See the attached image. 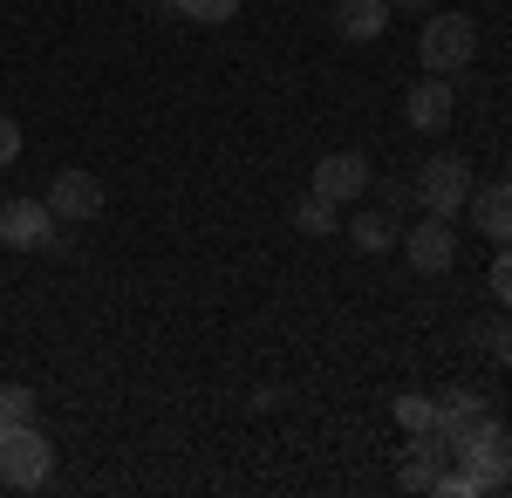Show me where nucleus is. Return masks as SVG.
I'll return each instance as SVG.
<instances>
[{
  "label": "nucleus",
  "instance_id": "nucleus-21",
  "mask_svg": "<svg viewBox=\"0 0 512 498\" xmlns=\"http://www.w3.org/2000/svg\"><path fill=\"white\" fill-rule=\"evenodd\" d=\"M14 157H21V123L0 116V164H14Z\"/></svg>",
  "mask_w": 512,
  "mask_h": 498
},
{
  "label": "nucleus",
  "instance_id": "nucleus-10",
  "mask_svg": "<svg viewBox=\"0 0 512 498\" xmlns=\"http://www.w3.org/2000/svg\"><path fill=\"white\" fill-rule=\"evenodd\" d=\"M48 212H55V219H96V212H103V185H96V171H55V185H48Z\"/></svg>",
  "mask_w": 512,
  "mask_h": 498
},
{
  "label": "nucleus",
  "instance_id": "nucleus-16",
  "mask_svg": "<svg viewBox=\"0 0 512 498\" xmlns=\"http://www.w3.org/2000/svg\"><path fill=\"white\" fill-rule=\"evenodd\" d=\"M390 410H396V423H403V430H437V403H431V396H417V389H403Z\"/></svg>",
  "mask_w": 512,
  "mask_h": 498
},
{
  "label": "nucleus",
  "instance_id": "nucleus-24",
  "mask_svg": "<svg viewBox=\"0 0 512 498\" xmlns=\"http://www.w3.org/2000/svg\"><path fill=\"white\" fill-rule=\"evenodd\" d=\"M164 7H171V0H164Z\"/></svg>",
  "mask_w": 512,
  "mask_h": 498
},
{
  "label": "nucleus",
  "instance_id": "nucleus-1",
  "mask_svg": "<svg viewBox=\"0 0 512 498\" xmlns=\"http://www.w3.org/2000/svg\"><path fill=\"white\" fill-rule=\"evenodd\" d=\"M417 55H424L431 76H458V69H472L478 21H472V14H451V7H431V14H424V35H417Z\"/></svg>",
  "mask_w": 512,
  "mask_h": 498
},
{
  "label": "nucleus",
  "instance_id": "nucleus-3",
  "mask_svg": "<svg viewBox=\"0 0 512 498\" xmlns=\"http://www.w3.org/2000/svg\"><path fill=\"white\" fill-rule=\"evenodd\" d=\"M451 464L472 478V492H499V485L512 478V430H506L499 417H485V423H478V437H472V444H465Z\"/></svg>",
  "mask_w": 512,
  "mask_h": 498
},
{
  "label": "nucleus",
  "instance_id": "nucleus-18",
  "mask_svg": "<svg viewBox=\"0 0 512 498\" xmlns=\"http://www.w3.org/2000/svg\"><path fill=\"white\" fill-rule=\"evenodd\" d=\"M35 417V396L21 383H0V430H14V423H28Z\"/></svg>",
  "mask_w": 512,
  "mask_h": 498
},
{
  "label": "nucleus",
  "instance_id": "nucleus-11",
  "mask_svg": "<svg viewBox=\"0 0 512 498\" xmlns=\"http://www.w3.org/2000/svg\"><path fill=\"white\" fill-rule=\"evenodd\" d=\"M465 212H472V226L485 232L492 246H512V178H499V185H485V192L472 185V198H465Z\"/></svg>",
  "mask_w": 512,
  "mask_h": 498
},
{
  "label": "nucleus",
  "instance_id": "nucleus-22",
  "mask_svg": "<svg viewBox=\"0 0 512 498\" xmlns=\"http://www.w3.org/2000/svg\"><path fill=\"white\" fill-rule=\"evenodd\" d=\"M417 198V185H383V212H396V205H410Z\"/></svg>",
  "mask_w": 512,
  "mask_h": 498
},
{
  "label": "nucleus",
  "instance_id": "nucleus-14",
  "mask_svg": "<svg viewBox=\"0 0 512 498\" xmlns=\"http://www.w3.org/2000/svg\"><path fill=\"white\" fill-rule=\"evenodd\" d=\"M349 239H355V253H390V246H396L390 212H355V219H349Z\"/></svg>",
  "mask_w": 512,
  "mask_h": 498
},
{
  "label": "nucleus",
  "instance_id": "nucleus-6",
  "mask_svg": "<svg viewBox=\"0 0 512 498\" xmlns=\"http://www.w3.org/2000/svg\"><path fill=\"white\" fill-rule=\"evenodd\" d=\"M431 403H437V437H444V451H451V458L478 437V423L492 417L478 389H444V396H431Z\"/></svg>",
  "mask_w": 512,
  "mask_h": 498
},
{
  "label": "nucleus",
  "instance_id": "nucleus-2",
  "mask_svg": "<svg viewBox=\"0 0 512 498\" xmlns=\"http://www.w3.org/2000/svg\"><path fill=\"white\" fill-rule=\"evenodd\" d=\"M48 471H55V444L41 437L35 423L0 430V485H7V492H41Z\"/></svg>",
  "mask_w": 512,
  "mask_h": 498
},
{
  "label": "nucleus",
  "instance_id": "nucleus-17",
  "mask_svg": "<svg viewBox=\"0 0 512 498\" xmlns=\"http://www.w3.org/2000/svg\"><path fill=\"white\" fill-rule=\"evenodd\" d=\"M171 7H178L185 21H198V28H226L239 14V0H171Z\"/></svg>",
  "mask_w": 512,
  "mask_h": 498
},
{
  "label": "nucleus",
  "instance_id": "nucleus-12",
  "mask_svg": "<svg viewBox=\"0 0 512 498\" xmlns=\"http://www.w3.org/2000/svg\"><path fill=\"white\" fill-rule=\"evenodd\" d=\"M451 110H458V96H451V82H444V76H424L417 89H410V103H403L410 130H424V137H437V130L451 123Z\"/></svg>",
  "mask_w": 512,
  "mask_h": 498
},
{
  "label": "nucleus",
  "instance_id": "nucleus-15",
  "mask_svg": "<svg viewBox=\"0 0 512 498\" xmlns=\"http://www.w3.org/2000/svg\"><path fill=\"white\" fill-rule=\"evenodd\" d=\"M294 232H308V239H321V232H335V198L308 192L301 205H294Z\"/></svg>",
  "mask_w": 512,
  "mask_h": 498
},
{
  "label": "nucleus",
  "instance_id": "nucleus-9",
  "mask_svg": "<svg viewBox=\"0 0 512 498\" xmlns=\"http://www.w3.org/2000/svg\"><path fill=\"white\" fill-rule=\"evenodd\" d=\"M315 192L335 198V205H342V198H362L369 192V157L362 151H328L315 164Z\"/></svg>",
  "mask_w": 512,
  "mask_h": 498
},
{
  "label": "nucleus",
  "instance_id": "nucleus-8",
  "mask_svg": "<svg viewBox=\"0 0 512 498\" xmlns=\"http://www.w3.org/2000/svg\"><path fill=\"white\" fill-rule=\"evenodd\" d=\"M444 464H451L444 437H437V430H410V451L396 464V478H403V492H437V471H444Z\"/></svg>",
  "mask_w": 512,
  "mask_h": 498
},
{
  "label": "nucleus",
  "instance_id": "nucleus-19",
  "mask_svg": "<svg viewBox=\"0 0 512 498\" xmlns=\"http://www.w3.org/2000/svg\"><path fill=\"white\" fill-rule=\"evenodd\" d=\"M478 342H485V355H492L499 369H512V314H506V321H485Z\"/></svg>",
  "mask_w": 512,
  "mask_h": 498
},
{
  "label": "nucleus",
  "instance_id": "nucleus-13",
  "mask_svg": "<svg viewBox=\"0 0 512 498\" xmlns=\"http://www.w3.org/2000/svg\"><path fill=\"white\" fill-rule=\"evenodd\" d=\"M390 28V0H342L335 7V35L342 41H376Z\"/></svg>",
  "mask_w": 512,
  "mask_h": 498
},
{
  "label": "nucleus",
  "instance_id": "nucleus-5",
  "mask_svg": "<svg viewBox=\"0 0 512 498\" xmlns=\"http://www.w3.org/2000/svg\"><path fill=\"white\" fill-rule=\"evenodd\" d=\"M0 246H14V253L55 246V212H48V198H7V205H0Z\"/></svg>",
  "mask_w": 512,
  "mask_h": 498
},
{
  "label": "nucleus",
  "instance_id": "nucleus-20",
  "mask_svg": "<svg viewBox=\"0 0 512 498\" xmlns=\"http://www.w3.org/2000/svg\"><path fill=\"white\" fill-rule=\"evenodd\" d=\"M492 294L512 307V246H499V260H492Z\"/></svg>",
  "mask_w": 512,
  "mask_h": 498
},
{
  "label": "nucleus",
  "instance_id": "nucleus-23",
  "mask_svg": "<svg viewBox=\"0 0 512 498\" xmlns=\"http://www.w3.org/2000/svg\"><path fill=\"white\" fill-rule=\"evenodd\" d=\"M390 7H410V14H431L437 0H390Z\"/></svg>",
  "mask_w": 512,
  "mask_h": 498
},
{
  "label": "nucleus",
  "instance_id": "nucleus-7",
  "mask_svg": "<svg viewBox=\"0 0 512 498\" xmlns=\"http://www.w3.org/2000/svg\"><path fill=\"white\" fill-rule=\"evenodd\" d=\"M403 253H410L417 273H451V260H458V232H451V219L424 212V219L410 226V239H403Z\"/></svg>",
  "mask_w": 512,
  "mask_h": 498
},
{
  "label": "nucleus",
  "instance_id": "nucleus-4",
  "mask_svg": "<svg viewBox=\"0 0 512 498\" xmlns=\"http://www.w3.org/2000/svg\"><path fill=\"white\" fill-rule=\"evenodd\" d=\"M465 198H472V164H465L458 151L424 157V171H417V205L437 212V219H458V212H465Z\"/></svg>",
  "mask_w": 512,
  "mask_h": 498
}]
</instances>
